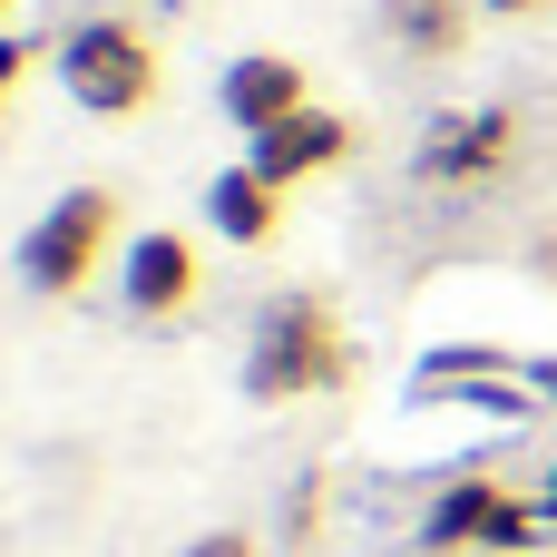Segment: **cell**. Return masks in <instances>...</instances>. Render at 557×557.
I'll return each mask as SVG.
<instances>
[{"instance_id":"obj_11","label":"cell","mask_w":557,"mask_h":557,"mask_svg":"<svg viewBox=\"0 0 557 557\" xmlns=\"http://www.w3.org/2000/svg\"><path fill=\"white\" fill-rule=\"evenodd\" d=\"M313 529H323V480H294V499H284V539L304 548Z\"/></svg>"},{"instance_id":"obj_7","label":"cell","mask_w":557,"mask_h":557,"mask_svg":"<svg viewBox=\"0 0 557 557\" xmlns=\"http://www.w3.org/2000/svg\"><path fill=\"white\" fill-rule=\"evenodd\" d=\"M343 157H352V127H343L333 108H294L284 127L245 137V166H264L274 186H304V176H323V166H343Z\"/></svg>"},{"instance_id":"obj_1","label":"cell","mask_w":557,"mask_h":557,"mask_svg":"<svg viewBox=\"0 0 557 557\" xmlns=\"http://www.w3.org/2000/svg\"><path fill=\"white\" fill-rule=\"evenodd\" d=\"M352 382V343L333 323L323 294H274L255 313V343H245V392L255 401H313V392H343Z\"/></svg>"},{"instance_id":"obj_10","label":"cell","mask_w":557,"mask_h":557,"mask_svg":"<svg viewBox=\"0 0 557 557\" xmlns=\"http://www.w3.org/2000/svg\"><path fill=\"white\" fill-rule=\"evenodd\" d=\"M382 20L411 59H460L470 49V0H392Z\"/></svg>"},{"instance_id":"obj_5","label":"cell","mask_w":557,"mask_h":557,"mask_svg":"<svg viewBox=\"0 0 557 557\" xmlns=\"http://www.w3.org/2000/svg\"><path fill=\"white\" fill-rule=\"evenodd\" d=\"M117 294H127V313H137V323H166V313H186V304L206 294L196 235H176V225H147V235L117 255Z\"/></svg>"},{"instance_id":"obj_17","label":"cell","mask_w":557,"mask_h":557,"mask_svg":"<svg viewBox=\"0 0 557 557\" xmlns=\"http://www.w3.org/2000/svg\"><path fill=\"white\" fill-rule=\"evenodd\" d=\"M10 10H20V0H0V29H10Z\"/></svg>"},{"instance_id":"obj_3","label":"cell","mask_w":557,"mask_h":557,"mask_svg":"<svg viewBox=\"0 0 557 557\" xmlns=\"http://www.w3.org/2000/svg\"><path fill=\"white\" fill-rule=\"evenodd\" d=\"M108 245H117V196H108V186H69V196L20 235V284L59 304V294H78V284L108 264Z\"/></svg>"},{"instance_id":"obj_8","label":"cell","mask_w":557,"mask_h":557,"mask_svg":"<svg viewBox=\"0 0 557 557\" xmlns=\"http://www.w3.org/2000/svg\"><path fill=\"white\" fill-rule=\"evenodd\" d=\"M519 490L509 480H490V470H460V480H441V499L421 509V548L431 557H460V548H490V529H499V509H509Z\"/></svg>"},{"instance_id":"obj_13","label":"cell","mask_w":557,"mask_h":557,"mask_svg":"<svg viewBox=\"0 0 557 557\" xmlns=\"http://www.w3.org/2000/svg\"><path fill=\"white\" fill-rule=\"evenodd\" d=\"M186 557H255V539H245V529H206Z\"/></svg>"},{"instance_id":"obj_6","label":"cell","mask_w":557,"mask_h":557,"mask_svg":"<svg viewBox=\"0 0 557 557\" xmlns=\"http://www.w3.org/2000/svg\"><path fill=\"white\" fill-rule=\"evenodd\" d=\"M215 108H225V127H235V137H264V127H284L294 108H313V98H304V59H284V49L225 59V88H215Z\"/></svg>"},{"instance_id":"obj_14","label":"cell","mask_w":557,"mask_h":557,"mask_svg":"<svg viewBox=\"0 0 557 557\" xmlns=\"http://www.w3.org/2000/svg\"><path fill=\"white\" fill-rule=\"evenodd\" d=\"M519 392H529V401H557V362H539V372H529Z\"/></svg>"},{"instance_id":"obj_4","label":"cell","mask_w":557,"mask_h":557,"mask_svg":"<svg viewBox=\"0 0 557 557\" xmlns=\"http://www.w3.org/2000/svg\"><path fill=\"white\" fill-rule=\"evenodd\" d=\"M509 157H519V117L509 108H450L421 137V176L431 186H490Z\"/></svg>"},{"instance_id":"obj_2","label":"cell","mask_w":557,"mask_h":557,"mask_svg":"<svg viewBox=\"0 0 557 557\" xmlns=\"http://www.w3.org/2000/svg\"><path fill=\"white\" fill-rule=\"evenodd\" d=\"M59 78H69V98H78L88 117H137L166 69H157V39H147L137 20H78V29L59 39Z\"/></svg>"},{"instance_id":"obj_15","label":"cell","mask_w":557,"mask_h":557,"mask_svg":"<svg viewBox=\"0 0 557 557\" xmlns=\"http://www.w3.org/2000/svg\"><path fill=\"white\" fill-rule=\"evenodd\" d=\"M539 509H548V529H557V470H548V480H539Z\"/></svg>"},{"instance_id":"obj_12","label":"cell","mask_w":557,"mask_h":557,"mask_svg":"<svg viewBox=\"0 0 557 557\" xmlns=\"http://www.w3.org/2000/svg\"><path fill=\"white\" fill-rule=\"evenodd\" d=\"M29 59H39V49H29V39H20V29H0V98H10V88H20V78H29Z\"/></svg>"},{"instance_id":"obj_16","label":"cell","mask_w":557,"mask_h":557,"mask_svg":"<svg viewBox=\"0 0 557 557\" xmlns=\"http://www.w3.org/2000/svg\"><path fill=\"white\" fill-rule=\"evenodd\" d=\"M490 10H509V20H529V10H548V0H490Z\"/></svg>"},{"instance_id":"obj_9","label":"cell","mask_w":557,"mask_h":557,"mask_svg":"<svg viewBox=\"0 0 557 557\" xmlns=\"http://www.w3.org/2000/svg\"><path fill=\"white\" fill-rule=\"evenodd\" d=\"M206 225H215L225 245H274V225H284V186H274L264 166H215V186H206Z\"/></svg>"}]
</instances>
